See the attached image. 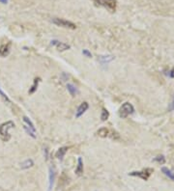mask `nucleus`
<instances>
[{
	"label": "nucleus",
	"mask_w": 174,
	"mask_h": 191,
	"mask_svg": "<svg viewBox=\"0 0 174 191\" xmlns=\"http://www.w3.org/2000/svg\"><path fill=\"white\" fill-rule=\"evenodd\" d=\"M14 126H15V124L12 121L5 122V123L0 125V138L5 142H8L10 139H11V135L9 133V129H13Z\"/></svg>",
	"instance_id": "nucleus-1"
},
{
	"label": "nucleus",
	"mask_w": 174,
	"mask_h": 191,
	"mask_svg": "<svg viewBox=\"0 0 174 191\" xmlns=\"http://www.w3.org/2000/svg\"><path fill=\"white\" fill-rule=\"evenodd\" d=\"M92 1L96 6L103 7L111 13L116 11V7H117L116 0H92Z\"/></svg>",
	"instance_id": "nucleus-2"
},
{
	"label": "nucleus",
	"mask_w": 174,
	"mask_h": 191,
	"mask_svg": "<svg viewBox=\"0 0 174 191\" xmlns=\"http://www.w3.org/2000/svg\"><path fill=\"white\" fill-rule=\"evenodd\" d=\"M133 112H135V108H133V104L130 103V102H125L124 104H122L120 109H119V116L122 119H126L128 116L133 114Z\"/></svg>",
	"instance_id": "nucleus-3"
},
{
	"label": "nucleus",
	"mask_w": 174,
	"mask_h": 191,
	"mask_svg": "<svg viewBox=\"0 0 174 191\" xmlns=\"http://www.w3.org/2000/svg\"><path fill=\"white\" fill-rule=\"evenodd\" d=\"M52 22L57 26L60 27H64V28H69V29H76L77 25L74 23H73L72 21H66L64 18H52Z\"/></svg>",
	"instance_id": "nucleus-4"
},
{
	"label": "nucleus",
	"mask_w": 174,
	"mask_h": 191,
	"mask_svg": "<svg viewBox=\"0 0 174 191\" xmlns=\"http://www.w3.org/2000/svg\"><path fill=\"white\" fill-rule=\"evenodd\" d=\"M153 169L150 168H147V169H144L142 171H138V172H132L130 173L131 176H135V177H138V178H141L144 180H147L148 178L150 177V175L153 173Z\"/></svg>",
	"instance_id": "nucleus-5"
},
{
	"label": "nucleus",
	"mask_w": 174,
	"mask_h": 191,
	"mask_svg": "<svg viewBox=\"0 0 174 191\" xmlns=\"http://www.w3.org/2000/svg\"><path fill=\"white\" fill-rule=\"evenodd\" d=\"M51 45L52 46H55L56 48L59 50V51H65V50H68L70 49V46L69 45H67V43H61V42H59L57 40H53L51 41Z\"/></svg>",
	"instance_id": "nucleus-6"
},
{
	"label": "nucleus",
	"mask_w": 174,
	"mask_h": 191,
	"mask_svg": "<svg viewBox=\"0 0 174 191\" xmlns=\"http://www.w3.org/2000/svg\"><path fill=\"white\" fill-rule=\"evenodd\" d=\"M88 108H89V104L87 103L86 101H83L82 103L78 106V108L77 110V113H76V117H77V118H79L80 116H82L87 111Z\"/></svg>",
	"instance_id": "nucleus-7"
},
{
	"label": "nucleus",
	"mask_w": 174,
	"mask_h": 191,
	"mask_svg": "<svg viewBox=\"0 0 174 191\" xmlns=\"http://www.w3.org/2000/svg\"><path fill=\"white\" fill-rule=\"evenodd\" d=\"M68 150H69L68 147H62V148H59L58 151H56V154H55L56 158H57L58 159H60V160H63L64 156H65L66 153L68 151Z\"/></svg>",
	"instance_id": "nucleus-8"
},
{
	"label": "nucleus",
	"mask_w": 174,
	"mask_h": 191,
	"mask_svg": "<svg viewBox=\"0 0 174 191\" xmlns=\"http://www.w3.org/2000/svg\"><path fill=\"white\" fill-rule=\"evenodd\" d=\"M10 53V43L0 46V57H6Z\"/></svg>",
	"instance_id": "nucleus-9"
},
{
	"label": "nucleus",
	"mask_w": 174,
	"mask_h": 191,
	"mask_svg": "<svg viewBox=\"0 0 174 191\" xmlns=\"http://www.w3.org/2000/svg\"><path fill=\"white\" fill-rule=\"evenodd\" d=\"M83 173V162H82V159L81 158H78L77 159V169H76V174L77 176H80Z\"/></svg>",
	"instance_id": "nucleus-10"
},
{
	"label": "nucleus",
	"mask_w": 174,
	"mask_h": 191,
	"mask_svg": "<svg viewBox=\"0 0 174 191\" xmlns=\"http://www.w3.org/2000/svg\"><path fill=\"white\" fill-rule=\"evenodd\" d=\"M109 130L107 129V127H102V129H100L98 131H97V134L102 137V138H106V137H107L109 135Z\"/></svg>",
	"instance_id": "nucleus-11"
},
{
	"label": "nucleus",
	"mask_w": 174,
	"mask_h": 191,
	"mask_svg": "<svg viewBox=\"0 0 174 191\" xmlns=\"http://www.w3.org/2000/svg\"><path fill=\"white\" fill-rule=\"evenodd\" d=\"M67 89H68V92L70 93V95L74 97V96H77L78 94V90H77V87H74L73 84H68L67 85Z\"/></svg>",
	"instance_id": "nucleus-12"
},
{
	"label": "nucleus",
	"mask_w": 174,
	"mask_h": 191,
	"mask_svg": "<svg viewBox=\"0 0 174 191\" xmlns=\"http://www.w3.org/2000/svg\"><path fill=\"white\" fill-rule=\"evenodd\" d=\"M114 59V57L111 55H108V56H100L99 58V60L100 62L103 64V65H106V64H108L109 62H111Z\"/></svg>",
	"instance_id": "nucleus-13"
},
{
	"label": "nucleus",
	"mask_w": 174,
	"mask_h": 191,
	"mask_svg": "<svg viewBox=\"0 0 174 191\" xmlns=\"http://www.w3.org/2000/svg\"><path fill=\"white\" fill-rule=\"evenodd\" d=\"M23 122H24V124H25V126H28L29 129H30L32 131H34V132L36 131V129H35V126H34V125H33L32 122L30 121V119L24 116V117H23Z\"/></svg>",
	"instance_id": "nucleus-14"
},
{
	"label": "nucleus",
	"mask_w": 174,
	"mask_h": 191,
	"mask_svg": "<svg viewBox=\"0 0 174 191\" xmlns=\"http://www.w3.org/2000/svg\"><path fill=\"white\" fill-rule=\"evenodd\" d=\"M162 171H163V173L165 174L166 176H167V177L169 178L170 180H174V173L172 172L171 170H169L166 167H163V168H162Z\"/></svg>",
	"instance_id": "nucleus-15"
},
{
	"label": "nucleus",
	"mask_w": 174,
	"mask_h": 191,
	"mask_svg": "<svg viewBox=\"0 0 174 191\" xmlns=\"http://www.w3.org/2000/svg\"><path fill=\"white\" fill-rule=\"evenodd\" d=\"M54 176H55V173H54V171L51 168L49 169V188H48V190H51L53 180H54Z\"/></svg>",
	"instance_id": "nucleus-16"
},
{
	"label": "nucleus",
	"mask_w": 174,
	"mask_h": 191,
	"mask_svg": "<svg viewBox=\"0 0 174 191\" xmlns=\"http://www.w3.org/2000/svg\"><path fill=\"white\" fill-rule=\"evenodd\" d=\"M34 165L33 163V160L32 159H27L26 161H24V162L21 164V168L22 169H27V168H30Z\"/></svg>",
	"instance_id": "nucleus-17"
},
{
	"label": "nucleus",
	"mask_w": 174,
	"mask_h": 191,
	"mask_svg": "<svg viewBox=\"0 0 174 191\" xmlns=\"http://www.w3.org/2000/svg\"><path fill=\"white\" fill-rule=\"evenodd\" d=\"M39 82H40V78H35V80H34V83H33V85L31 87V89L29 90V94H34V92L37 90V87H38Z\"/></svg>",
	"instance_id": "nucleus-18"
},
{
	"label": "nucleus",
	"mask_w": 174,
	"mask_h": 191,
	"mask_svg": "<svg viewBox=\"0 0 174 191\" xmlns=\"http://www.w3.org/2000/svg\"><path fill=\"white\" fill-rule=\"evenodd\" d=\"M108 117H109L108 111H107L106 108H103V110H102V114H101V119H102V121H107V120L108 119Z\"/></svg>",
	"instance_id": "nucleus-19"
},
{
	"label": "nucleus",
	"mask_w": 174,
	"mask_h": 191,
	"mask_svg": "<svg viewBox=\"0 0 174 191\" xmlns=\"http://www.w3.org/2000/svg\"><path fill=\"white\" fill-rule=\"evenodd\" d=\"M24 129L26 130V132H27V133L32 137V138H36V135H35V132H34V131H32V130H31L30 129H29L28 126H26L25 125H24Z\"/></svg>",
	"instance_id": "nucleus-20"
},
{
	"label": "nucleus",
	"mask_w": 174,
	"mask_h": 191,
	"mask_svg": "<svg viewBox=\"0 0 174 191\" xmlns=\"http://www.w3.org/2000/svg\"><path fill=\"white\" fill-rule=\"evenodd\" d=\"M0 96H1V97H3V99H4L5 100H6L7 102H9V103H11V100H10V99L8 97V96H7L6 94H5V93L1 90V88H0Z\"/></svg>",
	"instance_id": "nucleus-21"
},
{
	"label": "nucleus",
	"mask_w": 174,
	"mask_h": 191,
	"mask_svg": "<svg viewBox=\"0 0 174 191\" xmlns=\"http://www.w3.org/2000/svg\"><path fill=\"white\" fill-rule=\"evenodd\" d=\"M155 160H156V161H158L159 163H165V158H163V155L158 156V158H155Z\"/></svg>",
	"instance_id": "nucleus-22"
},
{
	"label": "nucleus",
	"mask_w": 174,
	"mask_h": 191,
	"mask_svg": "<svg viewBox=\"0 0 174 191\" xmlns=\"http://www.w3.org/2000/svg\"><path fill=\"white\" fill-rule=\"evenodd\" d=\"M82 54H83V55H85V56H86V57H88V58L92 57L91 52H89L87 49H83V51H82Z\"/></svg>",
	"instance_id": "nucleus-23"
},
{
	"label": "nucleus",
	"mask_w": 174,
	"mask_h": 191,
	"mask_svg": "<svg viewBox=\"0 0 174 191\" xmlns=\"http://www.w3.org/2000/svg\"><path fill=\"white\" fill-rule=\"evenodd\" d=\"M0 2L2 4H7L8 3V0H0Z\"/></svg>",
	"instance_id": "nucleus-24"
},
{
	"label": "nucleus",
	"mask_w": 174,
	"mask_h": 191,
	"mask_svg": "<svg viewBox=\"0 0 174 191\" xmlns=\"http://www.w3.org/2000/svg\"><path fill=\"white\" fill-rule=\"evenodd\" d=\"M170 76H171V77H174V68H173L172 72H171V73H170Z\"/></svg>",
	"instance_id": "nucleus-25"
}]
</instances>
